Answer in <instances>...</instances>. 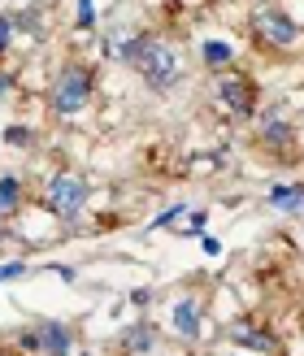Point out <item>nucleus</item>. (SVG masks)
<instances>
[{
  "label": "nucleus",
  "mask_w": 304,
  "mask_h": 356,
  "mask_svg": "<svg viewBox=\"0 0 304 356\" xmlns=\"http://www.w3.org/2000/svg\"><path fill=\"white\" fill-rule=\"evenodd\" d=\"M122 57L135 65V74L144 79L148 92H174V87L183 83V57H178L170 44H161V40L135 35V40H127Z\"/></svg>",
  "instance_id": "nucleus-1"
},
{
  "label": "nucleus",
  "mask_w": 304,
  "mask_h": 356,
  "mask_svg": "<svg viewBox=\"0 0 304 356\" xmlns=\"http://www.w3.org/2000/svg\"><path fill=\"white\" fill-rule=\"evenodd\" d=\"M0 252H5V222H0Z\"/></svg>",
  "instance_id": "nucleus-20"
},
{
  "label": "nucleus",
  "mask_w": 304,
  "mask_h": 356,
  "mask_svg": "<svg viewBox=\"0 0 304 356\" xmlns=\"http://www.w3.org/2000/svg\"><path fill=\"white\" fill-rule=\"evenodd\" d=\"M270 204L282 209V213H300V204H304V187H296V183H278V187H270Z\"/></svg>",
  "instance_id": "nucleus-12"
},
{
  "label": "nucleus",
  "mask_w": 304,
  "mask_h": 356,
  "mask_svg": "<svg viewBox=\"0 0 304 356\" xmlns=\"http://www.w3.org/2000/svg\"><path fill=\"white\" fill-rule=\"evenodd\" d=\"M200 57H205V65H230V61H235V48L222 44V40H205Z\"/></svg>",
  "instance_id": "nucleus-13"
},
{
  "label": "nucleus",
  "mask_w": 304,
  "mask_h": 356,
  "mask_svg": "<svg viewBox=\"0 0 304 356\" xmlns=\"http://www.w3.org/2000/svg\"><path fill=\"white\" fill-rule=\"evenodd\" d=\"M213 92H218V100H222L235 118H253V113H257V83L248 79V74H239V70H222Z\"/></svg>",
  "instance_id": "nucleus-5"
},
{
  "label": "nucleus",
  "mask_w": 304,
  "mask_h": 356,
  "mask_svg": "<svg viewBox=\"0 0 304 356\" xmlns=\"http://www.w3.org/2000/svg\"><path fill=\"white\" fill-rule=\"evenodd\" d=\"M17 274H26V265H22V261H9V265H0V282H5V278H17Z\"/></svg>",
  "instance_id": "nucleus-18"
},
{
  "label": "nucleus",
  "mask_w": 304,
  "mask_h": 356,
  "mask_svg": "<svg viewBox=\"0 0 304 356\" xmlns=\"http://www.w3.org/2000/svg\"><path fill=\"white\" fill-rule=\"evenodd\" d=\"M26 139H31V131H26V127H9V131H5V144H13V148H22Z\"/></svg>",
  "instance_id": "nucleus-16"
},
{
  "label": "nucleus",
  "mask_w": 304,
  "mask_h": 356,
  "mask_svg": "<svg viewBox=\"0 0 304 356\" xmlns=\"http://www.w3.org/2000/svg\"><path fill=\"white\" fill-rule=\"evenodd\" d=\"M230 334H235V343L239 348H248V352H265V356H270V352H278V343H274V334H261V330H253V326H235V330H230Z\"/></svg>",
  "instance_id": "nucleus-10"
},
{
  "label": "nucleus",
  "mask_w": 304,
  "mask_h": 356,
  "mask_svg": "<svg viewBox=\"0 0 304 356\" xmlns=\"http://www.w3.org/2000/svg\"><path fill=\"white\" fill-rule=\"evenodd\" d=\"M74 26H79V31H92V26H96V9H92V0H79V17H74Z\"/></svg>",
  "instance_id": "nucleus-14"
},
{
  "label": "nucleus",
  "mask_w": 304,
  "mask_h": 356,
  "mask_svg": "<svg viewBox=\"0 0 304 356\" xmlns=\"http://www.w3.org/2000/svg\"><path fill=\"white\" fill-rule=\"evenodd\" d=\"M22 348L26 352H44V356H74V330L65 322H35L31 330H22Z\"/></svg>",
  "instance_id": "nucleus-4"
},
{
  "label": "nucleus",
  "mask_w": 304,
  "mask_h": 356,
  "mask_svg": "<svg viewBox=\"0 0 304 356\" xmlns=\"http://www.w3.org/2000/svg\"><path fill=\"white\" fill-rule=\"evenodd\" d=\"M170 326H174L178 339L195 343V339H200V305H195L191 296H187V300H178V305L170 309Z\"/></svg>",
  "instance_id": "nucleus-7"
},
{
  "label": "nucleus",
  "mask_w": 304,
  "mask_h": 356,
  "mask_svg": "<svg viewBox=\"0 0 304 356\" xmlns=\"http://www.w3.org/2000/svg\"><path fill=\"white\" fill-rule=\"evenodd\" d=\"M253 35L261 44H270V48H291L296 44V22L282 9H274V5H257L253 9Z\"/></svg>",
  "instance_id": "nucleus-6"
},
{
  "label": "nucleus",
  "mask_w": 304,
  "mask_h": 356,
  "mask_svg": "<svg viewBox=\"0 0 304 356\" xmlns=\"http://www.w3.org/2000/svg\"><path fill=\"white\" fill-rule=\"evenodd\" d=\"M152 343H157V330L148 322H135L127 334H122V352H127V356H148Z\"/></svg>",
  "instance_id": "nucleus-9"
},
{
  "label": "nucleus",
  "mask_w": 304,
  "mask_h": 356,
  "mask_svg": "<svg viewBox=\"0 0 304 356\" xmlns=\"http://www.w3.org/2000/svg\"><path fill=\"white\" fill-rule=\"evenodd\" d=\"M17 204H22V178H17V174H0V218L17 213Z\"/></svg>",
  "instance_id": "nucleus-11"
},
{
  "label": "nucleus",
  "mask_w": 304,
  "mask_h": 356,
  "mask_svg": "<svg viewBox=\"0 0 304 356\" xmlns=\"http://www.w3.org/2000/svg\"><path fill=\"white\" fill-rule=\"evenodd\" d=\"M87 200H92V183H87L83 174H57V178H48V187H44V204L48 213L57 222H79V213L87 209Z\"/></svg>",
  "instance_id": "nucleus-2"
},
{
  "label": "nucleus",
  "mask_w": 304,
  "mask_h": 356,
  "mask_svg": "<svg viewBox=\"0 0 304 356\" xmlns=\"http://www.w3.org/2000/svg\"><path fill=\"white\" fill-rule=\"evenodd\" d=\"M178 213H187V209H183V204H170V209H166V213H161V218L152 222V230H157V226H170V222L178 218Z\"/></svg>",
  "instance_id": "nucleus-17"
},
{
  "label": "nucleus",
  "mask_w": 304,
  "mask_h": 356,
  "mask_svg": "<svg viewBox=\"0 0 304 356\" xmlns=\"http://www.w3.org/2000/svg\"><path fill=\"white\" fill-rule=\"evenodd\" d=\"M9 87H13V74H5V70H0V96H5Z\"/></svg>",
  "instance_id": "nucleus-19"
},
{
  "label": "nucleus",
  "mask_w": 304,
  "mask_h": 356,
  "mask_svg": "<svg viewBox=\"0 0 304 356\" xmlns=\"http://www.w3.org/2000/svg\"><path fill=\"white\" fill-rule=\"evenodd\" d=\"M13 17H5V13H0V52H9V44H13Z\"/></svg>",
  "instance_id": "nucleus-15"
},
{
  "label": "nucleus",
  "mask_w": 304,
  "mask_h": 356,
  "mask_svg": "<svg viewBox=\"0 0 304 356\" xmlns=\"http://www.w3.org/2000/svg\"><path fill=\"white\" fill-rule=\"evenodd\" d=\"M261 144H265V148H287V144H296L291 122L282 118L278 109H270V113L261 118Z\"/></svg>",
  "instance_id": "nucleus-8"
},
{
  "label": "nucleus",
  "mask_w": 304,
  "mask_h": 356,
  "mask_svg": "<svg viewBox=\"0 0 304 356\" xmlns=\"http://www.w3.org/2000/svg\"><path fill=\"white\" fill-rule=\"evenodd\" d=\"M92 100V70L87 65H65L57 79H52V92H48V109L57 118H74L87 109Z\"/></svg>",
  "instance_id": "nucleus-3"
}]
</instances>
